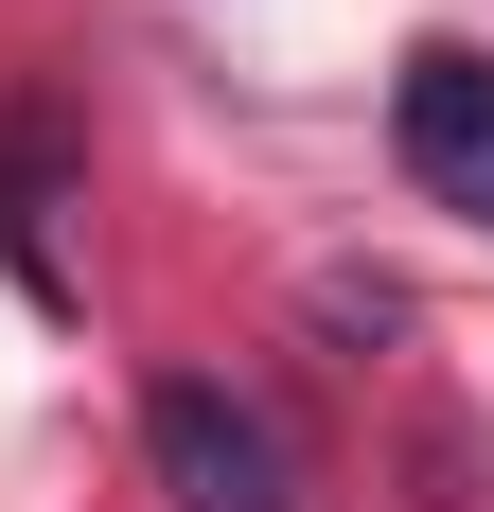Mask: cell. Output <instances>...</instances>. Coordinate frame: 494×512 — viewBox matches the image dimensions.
Instances as JSON below:
<instances>
[{
	"label": "cell",
	"mask_w": 494,
	"mask_h": 512,
	"mask_svg": "<svg viewBox=\"0 0 494 512\" xmlns=\"http://www.w3.org/2000/svg\"><path fill=\"white\" fill-rule=\"evenodd\" d=\"M142 460L177 512H300V460H283V424L247 407V389H212V371H159V407H142Z\"/></svg>",
	"instance_id": "obj_1"
},
{
	"label": "cell",
	"mask_w": 494,
	"mask_h": 512,
	"mask_svg": "<svg viewBox=\"0 0 494 512\" xmlns=\"http://www.w3.org/2000/svg\"><path fill=\"white\" fill-rule=\"evenodd\" d=\"M406 177L424 195H459V212H494V53H459V36H424L406 53Z\"/></svg>",
	"instance_id": "obj_2"
}]
</instances>
